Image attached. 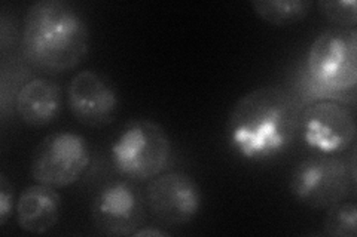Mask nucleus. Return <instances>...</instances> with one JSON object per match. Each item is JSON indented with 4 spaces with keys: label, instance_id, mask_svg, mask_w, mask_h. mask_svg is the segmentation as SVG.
Returning a JSON list of instances; mask_svg holds the SVG:
<instances>
[{
    "label": "nucleus",
    "instance_id": "1",
    "mask_svg": "<svg viewBox=\"0 0 357 237\" xmlns=\"http://www.w3.org/2000/svg\"><path fill=\"white\" fill-rule=\"evenodd\" d=\"M303 104L280 86H262L234 104L227 135L231 149L249 162H265L287 152L299 135Z\"/></svg>",
    "mask_w": 357,
    "mask_h": 237
},
{
    "label": "nucleus",
    "instance_id": "2",
    "mask_svg": "<svg viewBox=\"0 0 357 237\" xmlns=\"http://www.w3.org/2000/svg\"><path fill=\"white\" fill-rule=\"evenodd\" d=\"M21 49L35 69L48 74L66 73L86 56L89 30L72 5L63 0H39L26 13Z\"/></svg>",
    "mask_w": 357,
    "mask_h": 237
},
{
    "label": "nucleus",
    "instance_id": "3",
    "mask_svg": "<svg viewBox=\"0 0 357 237\" xmlns=\"http://www.w3.org/2000/svg\"><path fill=\"white\" fill-rule=\"evenodd\" d=\"M357 30L329 28L312 40L299 79V103L333 101L347 107L356 104Z\"/></svg>",
    "mask_w": 357,
    "mask_h": 237
},
{
    "label": "nucleus",
    "instance_id": "4",
    "mask_svg": "<svg viewBox=\"0 0 357 237\" xmlns=\"http://www.w3.org/2000/svg\"><path fill=\"white\" fill-rule=\"evenodd\" d=\"M290 195L301 205L329 209L356 190V154H317L299 162L289 179Z\"/></svg>",
    "mask_w": 357,
    "mask_h": 237
},
{
    "label": "nucleus",
    "instance_id": "5",
    "mask_svg": "<svg viewBox=\"0 0 357 237\" xmlns=\"http://www.w3.org/2000/svg\"><path fill=\"white\" fill-rule=\"evenodd\" d=\"M173 154L165 129L151 119H134L121 129L110 147L116 171L131 181H151L162 174Z\"/></svg>",
    "mask_w": 357,
    "mask_h": 237
},
{
    "label": "nucleus",
    "instance_id": "6",
    "mask_svg": "<svg viewBox=\"0 0 357 237\" xmlns=\"http://www.w3.org/2000/svg\"><path fill=\"white\" fill-rule=\"evenodd\" d=\"M91 163V150L82 135L69 131L45 137L33 152L30 174L36 183L54 188L75 184Z\"/></svg>",
    "mask_w": 357,
    "mask_h": 237
},
{
    "label": "nucleus",
    "instance_id": "7",
    "mask_svg": "<svg viewBox=\"0 0 357 237\" xmlns=\"http://www.w3.org/2000/svg\"><path fill=\"white\" fill-rule=\"evenodd\" d=\"M356 129L350 107L333 101L307 104L301 113V138L308 149L319 154L349 152L356 141Z\"/></svg>",
    "mask_w": 357,
    "mask_h": 237
},
{
    "label": "nucleus",
    "instance_id": "8",
    "mask_svg": "<svg viewBox=\"0 0 357 237\" xmlns=\"http://www.w3.org/2000/svg\"><path fill=\"white\" fill-rule=\"evenodd\" d=\"M144 203L151 215L164 227H182L198 217L203 195L191 175L162 172L148 181Z\"/></svg>",
    "mask_w": 357,
    "mask_h": 237
},
{
    "label": "nucleus",
    "instance_id": "9",
    "mask_svg": "<svg viewBox=\"0 0 357 237\" xmlns=\"http://www.w3.org/2000/svg\"><path fill=\"white\" fill-rule=\"evenodd\" d=\"M148 208L136 186L115 179L97 191L91 203L94 227L107 236H132L146 220Z\"/></svg>",
    "mask_w": 357,
    "mask_h": 237
},
{
    "label": "nucleus",
    "instance_id": "10",
    "mask_svg": "<svg viewBox=\"0 0 357 237\" xmlns=\"http://www.w3.org/2000/svg\"><path fill=\"white\" fill-rule=\"evenodd\" d=\"M67 104L75 119L85 126L100 128L114 122L119 98L115 88L94 70L73 76L67 86Z\"/></svg>",
    "mask_w": 357,
    "mask_h": 237
},
{
    "label": "nucleus",
    "instance_id": "11",
    "mask_svg": "<svg viewBox=\"0 0 357 237\" xmlns=\"http://www.w3.org/2000/svg\"><path fill=\"white\" fill-rule=\"evenodd\" d=\"M61 197L54 187L35 184L27 187L15 203L17 224L22 231L45 234L60 220Z\"/></svg>",
    "mask_w": 357,
    "mask_h": 237
},
{
    "label": "nucleus",
    "instance_id": "12",
    "mask_svg": "<svg viewBox=\"0 0 357 237\" xmlns=\"http://www.w3.org/2000/svg\"><path fill=\"white\" fill-rule=\"evenodd\" d=\"M61 110L60 86L45 77H33L17 94V116L33 128L47 126L57 119Z\"/></svg>",
    "mask_w": 357,
    "mask_h": 237
},
{
    "label": "nucleus",
    "instance_id": "13",
    "mask_svg": "<svg viewBox=\"0 0 357 237\" xmlns=\"http://www.w3.org/2000/svg\"><path fill=\"white\" fill-rule=\"evenodd\" d=\"M255 14L275 27H287L305 19L311 2L305 0H256L252 2Z\"/></svg>",
    "mask_w": 357,
    "mask_h": 237
},
{
    "label": "nucleus",
    "instance_id": "14",
    "mask_svg": "<svg viewBox=\"0 0 357 237\" xmlns=\"http://www.w3.org/2000/svg\"><path fill=\"white\" fill-rule=\"evenodd\" d=\"M323 233L331 237H356L357 206L354 202H340L328 209Z\"/></svg>",
    "mask_w": 357,
    "mask_h": 237
},
{
    "label": "nucleus",
    "instance_id": "15",
    "mask_svg": "<svg viewBox=\"0 0 357 237\" xmlns=\"http://www.w3.org/2000/svg\"><path fill=\"white\" fill-rule=\"evenodd\" d=\"M320 14L329 22L341 26L342 28H356L357 5L354 0H320L317 3Z\"/></svg>",
    "mask_w": 357,
    "mask_h": 237
},
{
    "label": "nucleus",
    "instance_id": "16",
    "mask_svg": "<svg viewBox=\"0 0 357 237\" xmlns=\"http://www.w3.org/2000/svg\"><path fill=\"white\" fill-rule=\"evenodd\" d=\"M14 186L5 174H0V225H5L14 211Z\"/></svg>",
    "mask_w": 357,
    "mask_h": 237
},
{
    "label": "nucleus",
    "instance_id": "17",
    "mask_svg": "<svg viewBox=\"0 0 357 237\" xmlns=\"http://www.w3.org/2000/svg\"><path fill=\"white\" fill-rule=\"evenodd\" d=\"M132 236H136V237H165V236H170V233L167 230L158 229V227H152V225H146V227H140Z\"/></svg>",
    "mask_w": 357,
    "mask_h": 237
}]
</instances>
